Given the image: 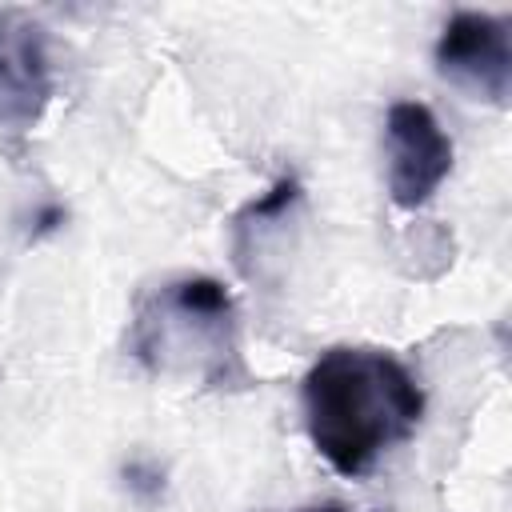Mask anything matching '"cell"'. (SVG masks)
Here are the masks:
<instances>
[{
    "label": "cell",
    "instance_id": "8992f818",
    "mask_svg": "<svg viewBox=\"0 0 512 512\" xmlns=\"http://www.w3.org/2000/svg\"><path fill=\"white\" fill-rule=\"evenodd\" d=\"M296 512H348V508L336 504V500H328V504H308V508H296Z\"/></svg>",
    "mask_w": 512,
    "mask_h": 512
},
{
    "label": "cell",
    "instance_id": "5b68a950",
    "mask_svg": "<svg viewBox=\"0 0 512 512\" xmlns=\"http://www.w3.org/2000/svg\"><path fill=\"white\" fill-rule=\"evenodd\" d=\"M52 100V60L40 20L20 8L0 12V128L28 132Z\"/></svg>",
    "mask_w": 512,
    "mask_h": 512
},
{
    "label": "cell",
    "instance_id": "3957f363",
    "mask_svg": "<svg viewBox=\"0 0 512 512\" xmlns=\"http://www.w3.org/2000/svg\"><path fill=\"white\" fill-rule=\"evenodd\" d=\"M436 72L468 92L472 100L508 104L512 92V36L508 20L476 8H460L448 16L436 40Z\"/></svg>",
    "mask_w": 512,
    "mask_h": 512
},
{
    "label": "cell",
    "instance_id": "6da1fadb",
    "mask_svg": "<svg viewBox=\"0 0 512 512\" xmlns=\"http://www.w3.org/2000/svg\"><path fill=\"white\" fill-rule=\"evenodd\" d=\"M300 404L320 460L340 476H368L420 428L424 388L392 352L336 344L304 372Z\"/></svg>",
    "mask_w": 512,
    "mask_h": 512
},
{
    "label": "cell",
    "instance_id": "7a4b0ae2",
    "mask_svg": "<svg viewBox=\"0 0 512 512\" xmlns=\"http://www.w3.org/2000/svg\"><path fill=\"white\" fill-rule=\"evenodd\" d=\"M132 356L156 376H196L208 388L248 384L232 292L212 276H180L136 304Z\"/></svg>",
    "mask_w": 512,
    "mask_h": 512
},
{
    "label": "cell",
    "instance_id": "277c9868",
    "mask_svg": "<svg viewBox=\"0 0 512 512\" xmlns=\"http://www.w3.org/2000/svg\"><path fill=\"white\" fill-rule=\"evenodd\" d=\"M388 144V196L396 208H424L452 172V136L440 128L428 104L396 100L384 116Z\"/></svg>",
    "mask_w": 512,
    "mask_h": 512
}]
</instances>
